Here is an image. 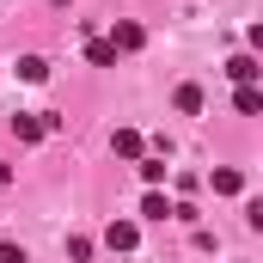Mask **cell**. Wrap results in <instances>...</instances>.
<instances>
[{
  "mask_svg": "<svg viewBox=\"0 0 263 263\" xmlns=\"http://www.w3.org/2000/svg\"><path fill=\"white\" fill-rule=\"evenodd\" d=\"M104 245H110V251H135V245H141V227H135V220H110V227H104Z\"/></svg>",
  "mask_w": 263,
  "mask_h": 263,
  "instance_id": "cell-2",
  "label": "cell"
},
{
  "mask_svg": "<svg viewBox=\"0 0 263 263\" xmlns=\"http://www.w3.org/2000/svg\"><path fill=\"white\" fill-rule=\"evenodd\" d=\"M141 178L147 184H165V159H141Z\"/></svg>",
  "mask_w": 263,
  "mask_h": 263,
  "instance_id": "cell-12",
  "label": "cell"
},
{
  "mask_svg": "<svg viewBox=\"0 0 263 263\" xmlns=\"http://www.w3.org/2000/svg\"><path fill=\"white\" fill-rule=\"evenodd\" d=\"M178 110L196 117V110H202V86H178Z\"/></svg>",
  "mask_w": 263,
  "mask_h": 263,
  "instance_id": "cell-11",
  "label": "cell"
},
{
  "mask_svg": "<svg viewBox=\"0 0 263 263\" xmlns=\"http://www.w3.org/2000/svg\"><path fill=\"white\" fill-rule=\"evenodd\" d=\"M104 43H110V49H117V55H135V49H141V43H147V31H141V25H135V18H117V31H110V37H104Z\"/></svg>",
  "mask_w": 263,
  "mask_h": 263,
  "instance_id": "cell-1",
  "label": "cell"
},
{
  "mask_svg": "<svg viewBox=\"0 0 263 263\" xmlns=\"http://www.w3.org/2000/svg\"><path fill=\"white\" fill-rule=\"evenodd\" d=\"M227 73H233V86H257V55H233V62H227Z\"/></svg>",
  "mask_w": 263,
  "mask_h": 263,
  "instance_id": "cell-4",
  "label": "cell"
},
{
  "mask_svg": "<svg viewBox=\"0 0 263 263\" xmlns=\"http://www.w3.org/2000/svg\"><path fill=\"white\" fill-rule=\"evenodd\" d=\"M110 147H117L123 159H147V153H141V135H135V129H117V141H110Z\"/></svg>",
  "mask_w": 263,
  "mask_h": 263,
  "instance_id": "cell-7",
  "label": "cell"
},
{
  "mask_svg": "<svg viewBox=\"0 0 263 263\" xmlns=\"http://www.w3.org/2000/svg\"><path fill=\"white\" fill-rule=\"evenodd\" d=\"M55 123H62V117H12V135L31 147V141H43V135L55 129Z\"/></svg>",
  "mask_w": 263,
  "mask_h": 263,
  "instance_id": "cell-3",
  "label": "cell"
},
{
  "mask_svg": "<svg viewBox=\"0 0 263 263\" xmlns=\"http://www.w3.org/2000/svg\"><path fill=\"white\" fill-rule=\"evenodd\" d=\"M141 214H147V220H165V214H172V202L159 196V190H147V196H141Z\"/></svg>",
  "mask_w": 263,
  "mask_h": 263,
  "instance_id": "cell-9",
  "label": "cell"
},
{
  "mask_svg": "<svg viewBox=\"0 0 263 263\" xmlns=\"http://www.w3.org/2000/svg\"><path fill=\"white\" fill-rule=\"evenodd\" d=\"M86 55H92V67H117V49H110L104 37H92V43H86Z\"/></svg>",
  "mask_w": 263,
  "mask_h": 263,
  "instance_id": "cell-8",
  "label": "cell"
},
{
  "mask_svg": "<svg viewBox=\"0 0 263 263\" xmlns=\"http://www.w3.org/2000/svg\"><path fill=\"white\" fill-rule=\"evenodd\" d=\"M0 263H25V245H12V239H0Z\"/></svg>",
  "mask_w": 263,
  "mask_h": 263,
  "instance_id": "cell-13",
  "label": "cell"
},
{
  "mask_svg": "<svg viewBox=\"0 0 263 263\" xmlns=\"http://www.w3.org/2000/svg\"><path fill=\"white\" fill-rule=\"evenodd\" d=\"M18 80H31V86L49 80V62H43V55H25V62H18Z\"/></svg>",
  "mask_w": 263,
  "mask_h": 263,
  "instance_id": "cell-10",
  "label": "cell"
},
{
  "mask_svg": "<svg viewBox=\"0 0 263 263\" xmlns=\"http://www.w3.org/2000/svg\"><path fill=\"white\" fill-rule=\"evenodd\" d=\"M233 110H239V117H257V110H263V92H257V86H239V92H233Z\"/></svg>",
  "mask_w": 263,
  "mask_h": 263,
  "instance_id": "cell-5",
  "label": "cell"
},
{
  "mask_svg": "<svg viewBox=\"0 0 263 263\" xmlns=\"http://www.w3.org/2000/svg\"><path fill=\"white\" fill-rule=\"evenodd\" d=\"M239 190H245V178H239L233 165H220V172H214V196H239Z\"/></svg>",
  "mask_w": 263,
  "mask_h": 263,
  "instance_id": "cell-6",
  "label": "cell"
}]
</instances>
